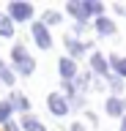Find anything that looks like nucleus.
Segmentation results:
<instances>
[{
    "mask_svg": "<svg viewBox=\"0 0 126 131\" xmlns=\"http://www.w3.org/2000/svg\"><path fill=\"white\" fill-rule=\"evenodd\" d=\"M11 16H14V19H30V16H33V6H30V3H11Z\"/></svg>",
    "mask_w": 126,
    "mask_h": 131,
    "instance_id": "f257e3e1",
    "label": "nucleus"
},
{
    "mask_svg": "<svg viewBox=\"0 0 126 131\" xmlns=\"http://www.w3.org/2000/svg\"><path fill=\"white\" fill-rule=\"evenodd\" d=\"M33 38H36V44H38V47L41 49H47L52 44V38H50V33H47V27H44L41 22H36L33 25Z\"/></svg>",
    "mask_w": 126,
    "mask_h": 131,
    "instance_id": "f03ea898",
    "label": "nucleus"
},
{
    "mask_svg": "<svg viewBox=\"0 0 126 131\" xmlns=\"http://www.w3.org/2000/svg\"><path fill=\"white\" fill-rule=\"evenodd\" d=\"M47 101H50V109H52L55 115H66V112H69L66 98H63V96H58V93H52V96L47 98Z\"/></svg>",
    "mask_w": 126,
    "mask_h": 131,
    "instance_id": "7ed1b4c3",
    "label": "nucleus"
},
{
    "mask_svg": "<svg viewBox=\"0 0 126 131\" xmlns=\"http://www.w3.org/2000/svg\"><path fill=\"white\" fill-rule=\"evenodd\" d=\"M60 74H63V77H74L77 74V68H74V60H69V57H63V60H60Z\"/></svg>",
    "mask_w": 126,
    "mask_h": 131,
    "instance_id": "20e7f679",
    "label": "nucleus"
},
{
    "mask_svg": "<svg viewBox=\"0 0 126 131\" xmlns=\"http://www.w3.org/2000/svg\"><path fill=\"white\" fill-rule=\"evenodd\" d=\"M69 14H74L77 19H85L88 11H85V3H69Z\"/></svg>",
    "mask_w": 126,
    "mask_h": 131,
    "instance_id": "39448f33",
    "label": "nucleus"
},
{
    "mask_svg": "<svg viewBox=\"0 0 126 131\" xmlns=\"http://www.w3.org/2000/svg\"><path fill=\"white\" fill-rule=\"evenodd\" d=\"M22 126H25V131H47L41 123L36 120V117H25V120H22Z\"/></svg>",
    "mask_w": 126,
    "mask_h": 131,
    "instance_id": "423d86ee",
    "label": "nucleus"
},
{
    "mask_svg": "<svg viewBox=\"0 0 126 131\" xmlns=\"http://www.w3.org/2000/svg\"><path fill=\"white\" fill-rule=\"evenodd\" d=\"M14 33V25H11L8 16H0V36H11Z\"/></svg>",
    "mask_w": 126,
    "mask_h": 131,
    "instance_id": "0eeeda50",
    "label": "nucleus"
},
{
    "mask_svg": "<svg viewBox=\"0 0 126 131\" xmlns=\"http://www.w3.org/2000/svg\"><path fill=\"white\" fill-rule=\"evenodd\" d=\"M91 63H93V68H96L99 74L107 71V63H104V57H101V55H93V57H91Z\"/></svg>",
    "mask_w": 126,
    "mask_h": 131,
    "instance_id": "6e6552de",
    "label": "nucleus"
},
{
    "mask_svg": "<svg viewBox=\"0 0 126 131\" xmlns=\"http://www.w3.org/2000/svg\"><path fill=\"white\" fill-rule=\"evenodd\" d=\"M96 27H99V33H104V36H110V33H112V22H110V19H104V16L96 22Z\"/></svg>",
    "mask_w": 126,
    "mask_h": 131,
    "instance_id": "1a4fd4ad",
    "label": "nucleus"
},
{
    "mask_svg": "<svg viewBox=\"0 0 126 131\" xmlns=\"http://www.w3.org/2000/svg\"><path fill=\"white\" fill-rule=\"evenodd\" d=\"M8 115H11V104L0 101V123H8Z\"/></svg>",
    "mask_w": 126,
    "mask_h": 131,
    "instance_id": "9d476101",
    "label": "nucleus"
},
{
    "mask_svg": "<svg viewBox=\"0 0 126 131\" xmlns=\"http://www.w3.org/2000/svg\"><path fill=\"white\" fill-rule=\"evenodd\" d=\"M121 109H123L121 101H115V98H110V101H107V112L110 115H121Z\"/></svg>",
    "mask_w": 126,
    "mask_h": 131,
    "instance_id": "9b49d317",
    "label": "nucleus"
},
{
    "mask_svg": "<svg viewBox=\"0 0 126 131\" xmlns=\"http://www.w3.org/2000/svg\"><path fill=\"white\" fill-rule=\"evenodd\" d=\"M11 104H14V106H19V109H22V112H25L27 106H30V101H27L25 96H14V101H11Z\"/></svg>",
    "mask_w": 126,
    "mask_h": 131,
    "instance_id": "f8f14e48",
    "label": "nucleus"
},
{
    "mask_svg": "<svg viewBox=\"0 0 126 131\" xmlns=\"http://www.w3.org/2000/svg\"><path fill=\"white\" fill-rule=\"evenodd\" d=\"M17 68H19L22 74H30V71H33V60H30V57H25V60L17 66Z\"/></svg>",
    "mask_w": 126,
    "mask_h": 131,
    "instance_id": "ddd939ff",
    "label": "nucleus"
},
{
    "mask_svg": "<svg viewBox=\"0 0 126 131\" xmlns=\"http://www.w3.org/2000/svg\"><path fill=\"white\" fill-rule=\"evenodd\" d=\"M66 47H69L71 55H80V52H82V44H80V41H66Z\"/></svg>",
    "mask_w": 126,
    "mask_h": 131,
    "instance_id": "4468645a",
    "label": "nucleus"
},
{
    "mask_svg": "<svg viewBox=\"0 0 126 131\" xmlns=\"http://www.w3.org/2000/svg\"><path fill=\"white\" fill-rule=\"evenodd\" d=\"M112 66L118 68V74H123V77H126V60H118V57H112Z\"/></svg>",
    "mask_w": 126,
    "mask_h": 131,
    "instance_id": "2eb2a0df",
    "label": "nucleus"
},
{
    "mask_svg": "<svg viewBox=\"0 0 126 131\" xmlns=\"http://www.w3.org/2000/svg\"><path fill=\"white\" fill-rule=\"evenodd\" d=\"M85 11H88V14H99V11H101V6H99V3H91V0H88V3H85Z\"/></svg>",
    "mask_w": 126,
    "mask_h": 131,
    "instance_id": "dca6fc26",
    "label": "nucleus"
},
{
    "mask_svg": "<svg viewBox=\"0 0 126 131\" xmlns=\"http://www.w3.org/2000/svg\"><path fill=\"white\" fill-rule=\"evenodd\" d=\"M25 49H22V47H14V60H17V63H22V60H25Z\"/></svg>",
    "mask_w": 126,
    "mask_h": 131,
    "instance_id": "f3484780",
    "label": "nucleus"
},
{
    "mask_svg": "<svg viewBox=\"0 0 126 131\" xmlns=\"http://www.w3.org/2000/svg\"><path fill=\"white\" fill-rule=\"evenodd\" d=\"M58 19H60V14H55V11H47V14H44V22H58Z\"/></svg>",
    "mask_w": 126,
    "mask_h": 131,
    "instance_id": "a211bd4d",
    "label": "nucleus"
},
{
    "mask_svg": "<svg viewBox=\"0 0 126 131\" xmlns=\"http://www.w3.org/2000/svg\"><path fill=\"white\" fill-rule=\"evenodd\" d=\"M0 79H3V82H8V85H11V79H14V77H11V74L3 68V63H0Z\"/></svg>",
    "mask_w": 126,
    "mask_h": 131,
    "instance_id": "6ab92c4d",
    "label": "nucleus"
},
{
    "mask_svg": "<svg viewBox=\"0 0 126 131\" xmlns=\"http://www.w3.org/2000/svg\"><path fill=\"white\" fill-rule=\"evenodd\" d=\"M6 131H19V128L14 126V123H8V126H6Z\"/></svg>",
    "mask_w": 126,
    "mask_h": 131,
    "instance_id": "aec40b11",
    "label": "nucleus"
},
{
    "mask_svg": "<svg viewBox=\"0 0 126 131\" xmlns=\"http://www.w3.org/2000/svg\"><path fill=\"white\" fill-rule=\"evenodd\" d=\"M71 131H85V128H82V126H74V128H71Z\"/></svg>",
    "mask_w": 126,
    "mask_h": 131,
    "instance_id": "412c9836",
    "label": "nucleus"
},
{
    "mask_svg": "<svg viewBox=\"0 0 126 131\" xmlns=\"http://www.w3.org/2000/svg\"><path fill=\"white\" fill-rule=\"evenodd\" d=\"M123 131H126V120H123Z\"/></svg>",
    "mask_w": 126,
    "mask_h": 131,
    "instance_id": "4be33fe9",
    "label": "nucleus"
}]
</instances>
